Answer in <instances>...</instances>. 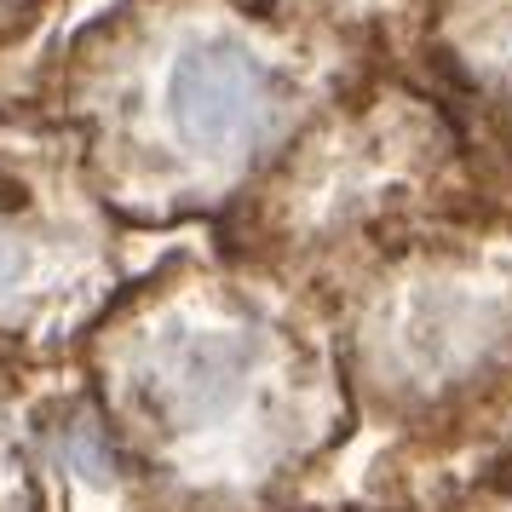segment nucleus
Masks as SVG:
<instances>
[{"mask_svg": "<svg viewBox=\"0 0 512 512\" xmlns=\"http://www.w3.org/2000/svg\"><path fill=\"white\" fill-rule=\"evenodd\" d=\"M346 93L357 58L271 0L127 12L81 35L64 75L98 190L133 219L242 202Z\"/></svg>", "mask_w": 512, "mask_h": 512, "instance_id": "f03ea898", "label": "nucleus"}, {"mask_svg": "<svg viewBox=\"0 0 512 512\" xmlns=\"http://www.w3.org/2000/svg\"><path fill=\"white\" fill-rule=\"evenodd\" d=\"M75 363L144 512H311L363 432L328 311L236 254L121 288Z\"/></svg>", "mask_w": 512, "mask_h": 512, "instance_id": "f257e3e1", "label": "nucleus"}, {"mask_svg": "<svg viewBox=\"0 0 512 512\" xmlns=\"http://www.w3.org/2000/svg\"><path fill=\"white\" fill-rule=\"evenodd\" d=\"M438 512H512V466H495L478 484H466L461 495H449Z\"/></svg>", "mask_w": 512, "mask_h": 512, "instance_id": "423d86ee", "label": "nucleus"}, {"mask_svg": "<svg viewBox=\"0 0 512 512\" xmlns=\"http://www.w3.org/2000/svg\"><path fill=\"white\" fill-rule=\"evenodd\" d=\"M104 190L70 121L0 116V340L29 363H75L121 300Z\"/></svg>", "mask_w": 512, "mask_h": 512, "instance_id": "7ed1b4c3", "label": "nucleus"}, {"mask_svg": "<svg viewBox=\"0 0 512 512\" xmlns=\"http://www.w3.org/2000/svg\"><path fill=\"white\" fill-rule=\"evenodd\" d=\"M432 70L512 156V0H443Z\"/></svg>", "mask_w": 512, "mask_h": 512, "instance_id": "20e7f679", "label": "nucleus"}, {"mask_svg": "<svg viewBox=\"0 0 512 512\" xmlns=\"http://www.w3.org/2000/svg\"><path fill=\"white\" fill-rule=\"evenodd\" d=\"M311 512H386V507H363V501H323V507Z\"/></svg>", "mask_w": 512, "mask_h": 512, "instance_id": "0eeeda50", "label": "nucleus"}, {"mask_svg": "<svg viewBox=\"0 0 512 512\" xmlns=\"http://www.w3.org/2000/svg\"><path fill=\"white\" fill-rule=\"evenodd\" d=\"M81 363H29L0 340V512H47L41 426Z\"/></svg>", "mask_w": 512, "mask_h": 512, "instance_id": "39448f33", "label": "nucleus"}]
</instances>
